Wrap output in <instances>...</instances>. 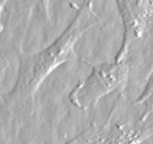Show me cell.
<instances>
[{
  "label": "cell",
  "instance_id": "obj_5",
  "mask_svg": "<svg viewBox=\"0 0 153 144\" xmlns=\"http://www.w3.org/2000/svg\"><path fill=\"white\" fill-rule=\"evenodd\" d=\"M134 103L142 110L141 121L146 122L153 113V67L147 77L145 89Z\"/></svg>",
  "mask_w": 153,
  "mask_h": 144
},
{
  "label": "cell",
  "instance_id": "obj_4",
  "mask_svg": "<svg viewBox=\"0 0 153 144\" xmlns=\"http://www.w3.org/2000/svg\"><path fill=\"white\" fill-rule=\"evenodd\" d=\"M123 26V38L117 59L129 57V50L141 40L153 18V0H115Z\"/></svg>",
  "mask_w": 153,
  "mask_h": 144
},
{
  "label": "cell",
  "instance_id": "obj_6",
  "mask_svg": "<svg viewBox=\"0 0 153 144\" xmlns=\"http://www.w3.org/2000/svg\"><path fill=\"white\" fill-rule=\"evenodd\" d=\"M96 127H97V125H92V126H90L89 128L84 130L83 132H81L78 136H76L74 138L70 139L69 141H67L66 143L63 144H86L91 138V136H93Z\"/></svg>",
  "mask_w": 153,
  "mask_h": 144
},
{
  "label": "cell",
  "instance_id": "obj_1",
  "mask_svg": "<svg viewBox=\"0 0 153 144\" xmlns=\"http://www.w3.org/2000/svg\"><path fill=\"white\" fill-rule=\"evenodd\" d=\"M100 23L93 9L92 0H84L64 31L41 51L19 55L18 74L13 88L9 93L11 102L33 100L42 83L57 67L76 59L75 46L84 34Z\"/></svg>",
  "mask_w": 153,
  "mask_h": 144
},
{
  "label": "cell",
  "instance_id": "obj_2",
  "mask_svg": "<svg viewBox=\"0 0 153 144\" xmlns=\"http://www.w3.org/2000/svg\"><path fill=\"white\" fill-rule=\"evenodd\" d=\"M131 72L129 57L91 65L90 74L72 89L69 100L81 110L94 108L104 96L113 92L123 94Z\"/></svg>",
  "mask_w": 153,
  "mask_h": 144
},
{
  "label": "cell",
  "instance_id": "obj_3",
  "mask_svg": "<svg viewBox=\"0 0 153 144\" xmlns=\"http://www.w3.org/2000/svg\"><path fill=\"white\" fill-rule=\"evenodd\" d=\"M142 110L123 94L102 126H97L86 144H146L153 136V125L141 121Z\"/></svg>",
  "mask_w": 153,
  "mask_h": 144
}]
</instances>
